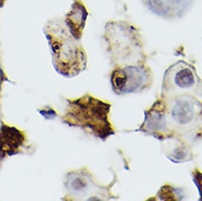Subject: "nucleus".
<instances>
[{"instance_id": "16", "label": "nucleus", "mask_w": 202, "mask_h": 201, "mask_svg": "<svg viewBox=\"0 0 202 201\" xmlns=\"http://www.w3.org/2000/svg\"><path fill=\"white\" fill-rule=\"evenodd\" d=\"M2 1H3V0H0V7L2 6Z\"/></svg>"}, {"instance_id": "15", "label": "nucleus", "mask_w": 202, "mask_h": 201, "mask_svg": "<svg viewBox=\"0 0 202 201\" xmlns=\"http://www.w3.org/2000/svg\"><path fill=\"white\" fill-rule=\"evenodd\" d=\"M37 112L40 113V114H42L43 115L45 119H47V120H52V119H54L55 117H56V112H55L54 110H53L52 108H46V109H39L37 110Z\"/></svg>"}, {"instance_id": "6", "label": "nucleus", "mask_w": 202, "mask_h": 201, "mask_svg": "<svg viewBox=\"0 0 202 201\" xmlns=\"http://www.w3.org/2000/svg\"><path fill=\"white\" fill-rule=\"evenodd\" d=\"M153 70L146 62L114 66L110 74L112 90L119 96L148 90L153 84Z\"/></svg>"}, {"instance_id": "2", "label": "nucleus", "mask_w": 202, "mask_h": 201, "mask_svg": "<svg viewBox=\"0 0 202 201\" xmlns=\"http://www.w3.org/2000/svg\"><path fill=\"white\" fill-rule=\"evenodd\" d=\"M52 54L53 65L59 75L75 77L87 67V53L81 41L76 40L69 32L64 20L51 22L44 29Z\"/></svg>"}, {"instance_id": "4", "label": "nucleus", "mask_w": 202, "mask_h": 201, "mask_svg": "<svg viewBox=\"0 0 202 201\" xmlns=\"http://www.w3.org/2000/svg\"><path fill=\"white\" fill-rule=\"evenodd\" d=\"M163 98V97H161ZM172 136L189 144L202 140V101L192 95L164 98Z\"/></svg>"}, {"instance_id": "9", "label": "nucleus", "mask_w": 202, "mask_h": 201, "mask_svg": "<svg viewBox=\"0 0 202 201\" xmlns=\"http://www.w3.org/2000/svg\"><path fill=\"white\" fill-rule=\"evenodd\" d=\"M142 2L156 15L170 20L185 14L194 0H142Z\"/></svg>"}, {"instance_id": "12", "label": "nucleus", "mask_w": 202, "mask_h": 201, "mask_svg": "<svg viewBox=\"0 0 202 201\" xmlns=\"http://www.w3.org/2000/svg\"><path fill=\"white\" fill-rule=\"evenodd\" d=\"M163 152L166 157L172 163L180 164L194 159V153L191 149V144L180 138L172 137L163 141Z\"/></svg>"}, {"instance_id": "10", "label": "nucleus", "mask_w": 202, "mask_h": 201, "mask_svg": "<svg viewBox=\"0 0 202 201\" xmlns=\"http://www.w3.org/2000/svg\"><path fill=\"white\" fill-rule=\"evenodd\" d=\"M88 18V11L85 3L81 0H74L69 11L64 18L66 26L76 40L81 41L85 30L86 21Z\"/></svg>"}, {"instance_id": "14", "label": "nucleus", "mask_w": 202, "mask_h": 201, "mask_svg": "<svg viewBox=\"0 0 202 201\" xmlns=\"http://www.w3.org/2000/svg\"><path fill=\"white\" fill-rule=\"evenodd\" d=\"M192 179H194V184H196L197 188L199 190V195H200V200H202V173L198 168H194L191 173Z\"/></svg>"}, {"instance_id": "3", "label": "nucleus", "mask_w": 202, "mask_h": 201, "mask_svg": "<svg viewBox=\"0 0 202 201\" xmlns=\"http://www.w3.org/2000/svg\"><path fill=\"white\" fill-rule=\"evenodd\" d=\"M103 39L109 59L113 67L146 62L143 36L139 29L130 22H106Z\"/></svg>"}, {"instance_id": "13", "label": "nucleus", "mask_w": 202, "mask_h": 201, "mask_svg": "<svg viewBox=\"0 0 202 201\" xmlns=\"http://www.w3.org/2000/svg\"><path fill=\"white\" fill-rule=\"evenodd\" d=\"M156 198L159 200H183L185 199V196L179 188L165 185L159 189Z\"/></svg>"}, {"instance_id": "1", "label": "nucleus", "mask_w": 202, "mask_h": 201, "mask_svg": "<svg viewBox=\"0 0 202 201\" xmlns=\"http://www.w3.org/2000/svg\"><path fill=\"white\" fill-rule=\"evenodd\" d=\"M111 103L86 93L77 99H68L62 121L72 128H79L102 141L114 135L109 118Z\"/></svg>"}, {"instance_id": "5", "label": "nucleus", "mask_w": 202, "mask_h": 201, "mask_svg": "<svg viewBox=\"0 0 202 201\" xmlns=\"http://www.w3.org/2000/svg\"><path fill=\"white\" fill-rule=\"evenodd\" d=\"M180 95L202 97V80L196 67L179 61L166 69L163 77L161 97L169 98Z\"/></svg>"}, {"instance_id": "11", "label": "nucleus", "mask_w": 202, "mask_h": 201, "mask_svg": "<svg viewBox=\"0 0 202 201\" xmlns=\"http://www.w3.org/2000/svg\"><path fill=\"white\" fill-rule=\"evenodd\" d=\"M25 143L24 133L14 126L2 124L0 128V157L12 156L19 153V149Z\"/></svg>"}, {"instance_id": "7", "label": "nucleus", "mask_w": 202, "mask_h": 201, "mask_svg": "<svg viewBox=\"0 0 202 201\" xmlns=\"http://www.w3.org/2000/svg\"><path fill=\"white\" fill-rule=\"evenodd\" d=\"M65 187L67 197L72 199H102L109 198L108 189L98 185L92 174L87 168L70 170L66 175Z\"/></svg>"}, {"instance_id": "8", "label": "nucleus", "mask_w": 202, "mask_h": 201, "mask_svg": "<svg viewBox=\"0 0 202 201\" xmlns=\"http://www.w3.org/2000/svg\"><path fill=\"white\" fill-rule=\"evenodd\" d=\"M139 131L159 141L174 137L168 123L167 107L164 98L161 97L157 99L150 106V108L145 111L144 121L139 126Z\"/></svg>"}]
</instances>
